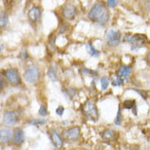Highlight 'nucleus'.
Segmentation results:
<instances>
[{"instance_id":"nucleus-1","label":"nucleus","mask_w":150,"mask_h":150,"mask_svg":"<svg viewBox=\"0 0 150 150\" xmlns=\"http://www.w3.org/2000/svg\"><path fill=\"white\" fill-rule=\"evenodd\" d=\"M89 19L99 24H106L109 20V12L103 4L98 3L93 6L89 13Z\"/></svg>"},{"instance_id":"nucleus-2","label":"nucleus","mask_w":150,"mask_h":150,"mask_svg":"<svg viewBox=\"0 0 150 150\" xmlns=\"http://www.w3.org/2000/svg\"><path fill=\"white\" fill-rule=\"evenodd\" d=\"M82 112L89 120H91L93 122L97 121L98 118V112L96 106L91 102H86L82 107Z\"/></svg>"},{"instance_id":"nucleus-3","label":"nucleus","mask_w":150,"mask_h":150,"mask_svg":"<svg viewBox=\"0 0 150 150\" xmlns=\"http://www.w3.org/2000/svg\"><path fill=\"white\" fill-rule=\"evenodd\" d=\"M40 78V70L38 67L35 65H30L25 70L24 74V79L28 83H35Z\"/></svg>"},{"instance_id":"nucleus-4","label":"nucleus","mask_w":150,"mask_h":150,"mask_svg":"<svg viewBox=\"0 0 150 150\" xmlns=\"http://www.w3.org/2000/svg\"><path fill=\"white\" fill-rule=\"evenodd\" d=\"M19 121V114L17 112H7L4 115L3 122L4 125L8 126H12L16 125Z\"/></svg>"},{"instance_id":"nucleus-5","label":"nucleus","mask_w":150,"mask_h":150,"mask_svg":"<svg viewBox=\"0 0 150 150\" xmlns=\"http://www.w3.org/2000/svg\"><path fill=\"white\" fill-rule=\"evenodd\" d=\"M121 41V33L111 30L107 35V42L108 45L111 47H116L120 44Z\"/></svg>"},{"instance_id":"nucleus-6","label":"nucleus","mask_w":150,"mask_h":150,"mask_svg":"<svg viewBox=\"0 0 150 150\" xmlns=\"http://www.w3.org/2000/svg\"><path fill=\"white\" fill-rule=\"evenodd\" d=\"M4 76L12 84L18 85L21 83V76L16 69H8L4 71Z\"/></svg>"},{"instance_id":"nucleus-7","label":"nucleus","mask_w":150,"mask_h":150,"mask_svg":"<svg viewBox=\"0 0 150 150\" xmlns=\"http://www.w3.org/2000/svg\"><path fill=\"white\" fill-rule=\"evenodd\" d=\"M80 134H81V129L78 126H75V127L67 129L63 131L64 137L69 140H72V141L78 139V138L80 137Z\"/></svg>"},{"instance_id":"nucleus-8","label":"nucleus","mask_w":150,"mask_h":150,"mask_svg":"<svg viewBox=\"0 0 150 150\" xmlns=\"http://www.w3.org/2000/svg\"><path fill=\"white\" fill-rule=\"evenodd\" d=\"M76 9L72 4H67L62 10V15L64 18L67 20H73L76 16Z\"/></svg>"},{"instance_id":"nucleus-9","label":"nucleus","mask_w":150,"mask_h":150,"mask_svg":"<svg viewBox=\"0 0 150 150\" xmlns=\"http://www.w3.org/2000/svg\"><path fill=\"white\" fill-rule=\"evenodd\" d=\"M13 137V133L12 130H0V143L2 144H8Z\"/></svg>"},{"instance_id":"nucleus-10","label":"nucleus","mask_w":150,"mask_h":150,"mask_svg":"<svg viewBox=\"0 0 150 150\" xmlns=\"http://www.w3.org/2000/svg\"><path fill=\"white\" fill-rule=\"evenodd\" d=\"M29 19L32 22H36L40 19L41 17V10L40 8L34 7L28 12Z\"/></svg>"},{"instance_id":"nucleus-11","label":"nucleus","mask_w":150,"mask_h":150,"mask_svg":"<svg viewBox=\"0 0 150 150\" xmlns=\"http://www.w3.org/2000/svg\"><path fill=\"white\" fill-rule=\"evenodd\" d=\"M50 139H51V141L56 149H61L63 145V140L57 132H55V131L52 132L50 134Z\"/></svg>"},{"instance_id":"nucleus-12","label":"nucleus","mask_w":150,"mask_h":150,"mask_svg":"<svg viewBox=\"0 0 150 150\" xmlns=\"http://www.w3.org/2000/svg\"><path fill=\"white\" fill-rule=\"evenodd\" d=\"M25 139V133L23 130L21 129H17L13 134V144L16 145H20L21 144Z\"/></svg>"},{"instance_id":"nucleus-13","label":"nucleus","mask_w":150,"mask_h":150,"mask_svg":"<svg viewBox=\"0 0 150 150\" xmlns=\"http://www.w3.org/2000/svg\"><path fill=\"white\" fill-rule=\"evenodd\" d=\"M130 73H131V67H127V66H122L117 71V76L121 77L123 80L125 79L126 81H128V78L130 76Z\"/></svg>"},{"instance_id":"nucleus-14","label":"nucleus","mask_w":150,"mask_h":150,"mask_svg":"<svg viewBox=\"0 0 150 150\" xmlns=\"http://www.w3.org/2000/svg\"><path fill=\"white\" fill-rule=\"evenodd\" d=\"M115 137V132L112 130H106L103 133V139L104 140H111Z\"/></svg>"},{"instance_id":"nucleus-15","label":"nucleus","mask_w":150,"mask_h":150,"mask_svg":"<svg viewBox=\"0 0 150 150\" xmlns=\"http://www.w3.org/2000/svg\"><path fill=\"white\" fill-rule=\"evenodd\" d=\"M85 47H86V49H87V52H88L91 56H93V57H98L99 52L94 49L93 46H92V45L87 44V45H85Z\"/></svg>"},{"instance_id":"nucleus-16","label":"nucleus","mask_w":150,"mask_h":150,"mask_svg":"<svg viewBox=\"0 0 150 150\" xmlns=\"http://www.w3.org/2000/svg\"><path fill=\"white\" fill-rule=\"evenodd\" d=\"M48 76L50 80H52L53 81H55L57 80V72H56V69H55V67H50L48 71Z\"/></svg>"},{"instance_id":"nucleus-17","label":"nucleus","mask_w":150,"mask_h":150,"mask_svg":"<svg viewBox=\"0 0 150 150\" xmlns=\"http://www.w3.org/2000/svg\"><path fill=\"white\" fill-rule=\"evenodd\" d=\"M8 23V17L5 13L0 14V27L6 26Z\"/></svg>"},{"instance_id":"nucleus-18","label":"nucleus","mask_w":150,"mask_h":150,"mask_svg":"<svg viewBox=\"0 0 150 150\" xmlns=\"http://www.w3.org/2000/svg\"><path fill=\"white\" fill-rule=\"evenodd\" d=\"M137 38L135 35H132L130 34H126V35L124 36V41L126 43H130V44H134V42L136 41Z\"/></svg>"},{"instance_id":"nucleus-19","label":"nucleus","mask_w":150,"mask_h":150,"mask_svg":"<svg viewBox=\"0 0 150 150\" xmlns=\"http://www.w3.org/2000/svg\"><path fill=\"white\" fill-rule=\"evenodd\" d=\"M135 105V101L134 100H126L123 103V107L126 109H131L133 108Z\"/></svg>"},{"instance_id":"nucleus-20","label":"nucleus","mask_w":150,"mask_h":150,"mask_svg":"<svg viewBox=\"0 0 150 150\" xmlns=\"http://www.w3.org/2000/svg\"><path fill=\"white\" fill-rule=\"evenodd\" d=\"M109 85V80L108 77H103L101 79V87L103 90H106Z\"/></svg>"},{"instance_id":"nucleus-21","label":"nucleus","mask_w":150,"mask_h":150,"mask_svg":"<svg viewBox=\"0 0 150 150\" xmlns=\"http://www.w3.org/2000/svg\"><path fill=\"white\" fill-rule=\"evenodd\" d=\"M29 124L30 125H34V126H38V125H44L46 123V121L45 120H43V119H34V120H31L28 122Z\"/></svg>"},{"instance_id":"nucleus-22","label":"nucleus","mask_w":150,"mask_h":150,"mask_svg":"<svg viewBox=\"0 0 150 150\" xmlns=\"http://www.w3.org/2000/svg\"><path fill=\"white\" fill-rule=\"evenodd\" d=\"M122 112H121V109L118 110V112H117V117L115 119V124L116 125H121L122 124Z\"/></svg>"},{"instance_id":"nucleus-23","label":"nucleus","mask_w":150,"mask_h":150,"mask_svg":"<svg viewBox=\"0 0 150 150\" xmlns=\"http://www.w3.org/2000/svg\"><path fill=\"white\" fill-rule=\"evenodd\" d=\"M117 79L115 81H112V85L113 86H118V85H121L123 82V79H122L121 77H119L117 76Z\"/></svg>"},{"instance_id":"nucleus-24","label":"nucleus","mask_w":150,"mask_h":150,"mask_svg":"<svg viewBox=\"0 0 150 150\" xmlns=\"http://www.w3.org/2000/svg\"><path fill=\"white\" fill-rule=\"evenodd\" d=\"M39 113H40V115H41L42 117H45L46 115H47V108H46V107L44 105H42L40 107V110H39Z\"/></svg>"},{"instance_id":"nucleus-25","label":"nucleus","mask_w":150,"mask_h":150,"mask_svg":"<svg viewBox=\"0 0 150 150\" xmlns=\"http://www.w3.org/2000/svg\"><path fill=\"white\" fill-rule=\"evenodd\" d=\"M118 4V0H108V5L109 8H115Z\"/></svg>"},{"instance_id":"nucleus-26","label":"nucleus","mask_w":150,"mask_h":150,"mask_svg":"<svg viewBox=\"0 0 150 150\" xmlns=\"http://www.w3.org/2000/svg\"><path fill=\"white\" fill-rule=\"evenodd\" d=\"M63 112H64V108L62 106H59L57 109H56V113L58 116H62Z\"/></svg>"},{"instance_id":"nucleus-27","label":"nucleus","mask_w":150,"mask_h":150,"mask_svg":"<svg viewBox=\"0 0 150 150\" xmlns=\"http://www.w3.org/2000/svg\"><path fill=\"white\" fill-rule=\"evenodd\" d=\"M54 42H55V36H54V35H53V34H52V35L49 36V45H51L53 48H54Z\"/></svg>"},{"instance_id":"nucleus-28","label":"nucleus","mask_w":150,"mask_h":150,"mask_svg":"<svg viewBox=\"0 0 150 150\" xmlns=\"http://www.w3.org/2000/svg\"><path fill=\"white\" fill-rule=\"evenodd\" d=\"M82 72H84V73H86V74H90V75L97 74L96 71H91V70H88V69H86V68H83V69H82Z\"/></svg>"},{"instance_id":"nucleus-29","label":"nucleus","mask_w":150,"mask_h":150,"mask_svg":"<svg viewBox=\"0 0 150 150\" xmlns=\"http://www.w3.org/2000/svg\"><path fill=\"white\" fill-rule=\"evenodd\" d=\"M27 57H28V55H27V53H26V51H23L22 52V53L21 54V57L22 58V59H25V58H27Z\"/></svg>"},{"instance_id":"nucleus-30","label":"nucleus","mask_w":150,"mask_h":150,"mask_svg":"<svg viewBox=\"0 0 150 150\" xmlns=\"http://www.w3.org/2000/svg\"><path fill=\"white\" fill-rule=\"evenodd\" d=\"M4 81L2 79H0V93L2 92V90L4 89Z\"/></svg>"},{"instance_id":"nucleus-31","label":"nucleus","mask_w":150,"mask_h":150,"mask_svg":"<svg viewBox=\"0 0 150 150\" xmlns=\"http://www.w3.org/2000/svg\"><path fill=\"white\" fill-rule=\"evenodd\" d=\"M2 50H3V45L0 44V52H1Z\"/></svg>"}]
</instances>
